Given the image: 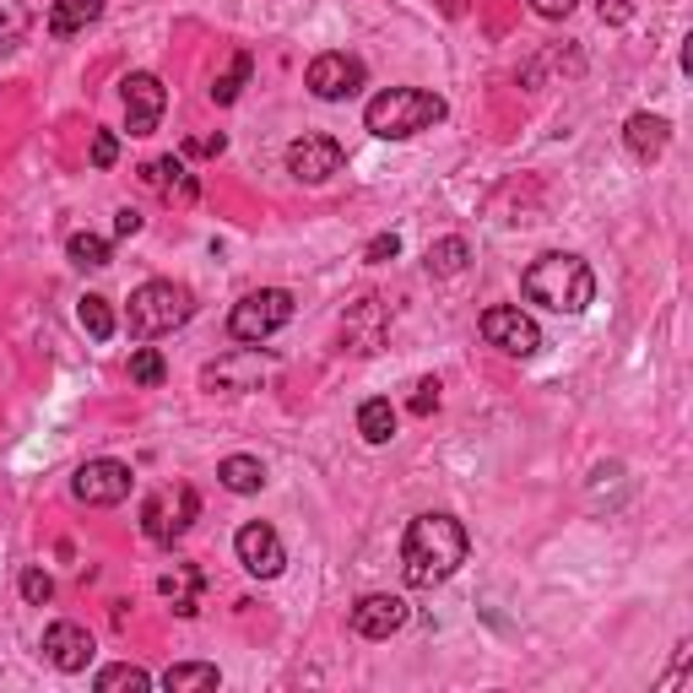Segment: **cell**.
<instances>
[{"label": "cell", "mask_w": 693, "mask_h": 693, "mask_svg": "<svg viewBox=\"0 0 693 693\" xmlns=\"http://www.w3.org/2000/svg\"><path fill=\"white\" fill-rule=\"evenodd\" d=\"M130 379H136V385H147V390H152V385H164V379H168L164 353H158V347H136V353H130Z\"/></svg>", "instance_id": "obj_28"}, {"label": "cell", "mask_w": 693, "mask_h": 693, "mask_svg": "<svg viewBox=\"0 0 693 693\" xmlns=\"http://www.w3.org/2000/svg\"><path fill=\"white\" fill-rule=\"evenodd\" d=\"M461 6H466V0H445V11H449V17H461Z\"/></svg>", "instance_id": "obj_38"}, {"label": "cell", "mask_w": 693, "mask_h": 693, "mask_svg": "<svg viewBox=\"0 0 693 693\" xmlns=\"http://www.w3.org/2000/svg\"><path fill=\"white\" fill-rule=\"evenodd\" d=\"M115 158H120V136H115V130H98V136H92V168H115Z\"/></svg>", "instance_id": "obj_34"}, {"label": "cell", "mask_w": 693, "mask_h": 693, "mask_svg": "<svg viewBox=\"0 0 693 693\" xmlns=\"http://www.w3.org/2000/svg\"><path fill=\"white\" fill-rule=\"evenodd\" d=\"M217 683H222V672H217L211 661H179V666L164 672L168 693H201V689H217Z\"/></svg>", "instance_id": "obj_22"}, {"label": "cell", "mask_w": 693, "mask_h": 693, "mask_svg": "<svg viewBox=\"0 0 693 693\" xmlns=\"http://www.w3.org/2000/svg\"><path fill=\"white\" fill-rule=\"evenodd\" d=\"M77 320H82V330L92 341H109V336H115V309H109L103 293H87L82 304H77Z\"/></svg>", "instance_id": "obj_26"}, {"label": "cell", "mask_w": 693, "mask_h": 693, "mask_svg": "<svg viewBox=\"0 0 693 693\" xmlns=\"http://www.w3.org/2000/svg\"><path fill=\"white\" fill-rule=\"evenodd\" d=\"M596 11H602V22H612V28H623V22L634 17V6H628V0H596Z\"/></svg>", "instance_id": "obj_37"}, {"label": "cell", "mask_w": 693, "mask_h": 693, "mask_svg": "<svg viewBox=\"0 0 693 693\" xmlns=\"http://www.w3.org/2000/svg\"><path fill=\"white\" fill-rule=\"evenodd\" d=\"M43 655H49V666H55V672H87V666H92V655H98V645H92V634H87L82 623L60 617V623H49V628H43Z\"/></svg>", "instance_id": "obj_14"}, {"label": "cell", "mask_w": 693, "mask_h": 693, "mask_svg": "<svg viewBox=\"0 0 693 693\" xmlns=\"http://www.w3.org/2000/svg\"><path fill=\"white\" fill-rule=\"evenodd\" d=\"M364 60L358 55H347V49H326V55H315L309 60V71H304V82L315 98H326V103H341V98H353L358 87H364Z\"/></svg>", "instance_id": "obj_10"}, {"label": "cell", "mask_w": 693, "mask_h": 693, "mask_svg": "<svg viewBox=\"0 0 693 693\" xmlns=\"http://www.w3.org/2000/svg\"><path fill=\"white\" fill-rule=\"evenodd\" d=\"M217 483L228 493H260L266 488V466H260L255 455H228V461L217 466Z\"/></svg>", "instance_id": "obj_21"}, {"label": "cell", "mask_w": 693, "mask_h": 693, "mask_svg": "<svg viewBox=\"0 0 693 693\" xmlns=\"http://www.w3.org/2000/svg\"><path fill=\"white\" fill-rule=\"evenodd\" d=\"M190 315H196V298H190V287H179V283H141L130 293V309H125L136 341L168 336V330L185 326Z\"/></svg>", "instance_id": "obj_4"}, {"label": "cell", "mask_w": 693, "mask_h": 693, "mask_svg": "<svg viewBox=\"0 0 693 693\" xmlns=\"http://www.w3.org/2000/svg\"><path fill=\"white\" fill-rule=\"evenodd\" d=\"M92 689H98V693H120V689L141 693V689H152V677H147L141 666H130V661H120V666H103V672L92 677Z\"/></svg>", "instance_id": "obj_27"}, {"label": "cell", "mask_w": 693, "mask_h": 693, "mask_svg": "<svg viewBox=\"0 0 693 693\" xmlns=\"http://www.w3.org/2000/svg\"><path fill=\"white\" fill-rule=\"evenodd\" d=\"M17 585H22V602H28V607H43V602L55 596V580H49L39 564H33V570H22V580H17Z\"/></svg>", "instance_id": "obj_31"}, {"label": "cell", "mask_w": 693, "mask_h": 693, "mask_svg": "<svg viewBox=\"0 0 693 693\" xmlns=\"http://www.w3.org/2000/svg\"><path fill=\"white\" fill-rule=\"evenodd\" d=\"M623 141H628V152L634 158H661L666 152V141H672V125L661 120V115H634V120L623 125Z\"/></svg>", "instance_id": "obj_18"}, {"label": "cell", "mask_w": 693, "mask_h": 693, "mask_svg": "<svg viewBox=\"0 0 693 693\" xmlns=\"http://www.w3.org/2000/svg\"><path fill=\"white\" fill-rule=\"evenodd\" d=\"M293 320V293L287 287H260V293H245L228 315V330L234 341H266Z\"/></svg>", "instance_id": "obj_5"}, {"label": "cell", "mask_w": 693, "mask_h": 693, "mask_svg": "<svg viewBox=\"0 0 693 693\" xmlns=\"http://www.w3.org/2000/svg\"><path fill=\"white\" fill-rule=\"evenodd\" d=\"M271 374H277V358H271V353L239 347V353H228V358H217V364L201 368V390H211V396H245V390H260Z\"/></svg>", "instance_id": "obj_6"}, {"label": "cell", "mask_w": 693, "mask_h": 693, "mask_svg": "<svg viewBox=\"0 0 693 693\" xmlns=\"http://www.w3.org/2000/svg\"><path fill=\"white\" fill-rule=\"evenodd\" d=\"M158 591H164L168 602H174V612H179V617H196V591H201V570H190V564H185V570L164 574V580H158Z\"/></svg>", "instance_id": "obj_24"}, {"label": "cell", "mask_w": 693, "mask_h": 693, "mask_svg": "<svg viewBox=\"0 0 693 693\" xmlns=\"http://www.w3.org/2000/svg\"><path fill=\"white\" fill-rule=\"evenodd\" d=\"M521 287H526L531 304H542L553 315H585L596 304V271L580 255H558V249L542 255V260H531Z\"/></svg>", "instance_id": "obj_2"}, {"label": "cell", "mask_w": 693, "mask_h": 693, "mask_svg": "<svg viewBox=\"0 0 693 693\" xmlns=\"http://www.w3.org/2000/svg\"><path fill=\"white\" fill-rule=\"evenodd\" d=\"M423 266H428V277H461V271L472 266V245H466L461 234L434 239V245H428V255H423Z\"/></svg>", "instance_id": "obj_20"}, {"label": "cell", "mask_w": 693, "mask_h": 693, "mask_svg": "<svg viewBox=\"0 0 693 693\" xmlns=\"http://www.w3.org/2000/svg\"><path fill=\"white\" fill-rule=\"evenodd\" d=\"M66 255H71L82 271H103V266L115 260V249H109L103 234H71V239H66Z\"/></svg>", "instance_id": "obj_25"}, {"label": "cell", "mask_w": 693, "mask_h": 693, "mask_svg": "<svg viewBox=\"0 0 693 693\" xmlns=\"http://www.w3.org/2000/svg\"><path fill=\"white\" fill-rule=\"evenodd\" d=\"M466 553H472L466 526L455 515H445V509H428L402 536V574H407L412 591H434V585H445L449 574L466 564Z\"/></svg>", "instance_id": "obj_1"}, {"label": "cell", "mask_w": 693, "mask_h": 693, "mask_svg": "<svg viewBox=\"0 0 693 693\" xmlns=\"http://www.w3.org/2000/svg\"><path fill=\"white\" fill-rule=\"evenodd\" d=\"M341 164H347V152H341L336 136H298V141L287 147V174L304 179V185H326V179H336Z\"/></svg>", "instance_id": "obj_12"}, {"label": "cell", "mask_w": 693, "mask_h": 693, "mask_svg": "<svg viewBox=\"0 0 693 693\" xmlns=\"http://www.w3.org/2000/svg\"><path fill=\"white\" fill-rule=\"evenodd\" d=\"M407 602H402V596H390V591H374V596H364V602H358V607H353V617H347V623H353V634H358V640H390V634H396V628H407Z\"/></svg>", "instance_id": "obj_15"}, {"label": "cell", "mask_w": 693, "mask_h": 693, "mask_svg": "<svg viewBox=\"0 0 693 693\" xmlns=\"http://www.w3.org/2000/svg\"><path fill=\"white\" fill-rule=\"evenodd\" d=\"M196 515H201V498H196V488H158L147 504H141V531L152 536V542H164V547H174L185 531L196 526Z\"/></svg>", "instance_id": "obj_7"}, {"label": "cell", "mask_w": 693, "mask_h": 693, "mask_svg": "<svg viewBox=\"0 0 693 693\" xmlns=\"http://www.w3.org/2000/svg\"><path fill=\"white\" fill-rule=\"evenodd\" d=\"M249 71H255V60L239 49V55H234V66H228V77H217V82H211V103H234V98H239V87L249 82Z\"/></svg>", "instance_id": "obj_29"}, {"label": "cell", "mask_w": 693, "mask_h": 693, "mask_svg": "<svg viewBox=\"0 0 693 693\" xmlns=\"http://www.w3.org/2000/svg\"><path fill=\"white\" fill-rule=\"evenodd\" d=\"M130 488H136V472H130L125 461H109V455L82 461V466H77V477H71V498H77V504H92V509L125 504Z\"/></svg>", "instance_id": "obj_8"}, {"label": "cell", "mask_w": 693, "mask_h": 693, "mask_svg": "<svg viewBox=\"0 0 693 693\" xmlns=\"http://www.w3.org/2000/svg\"><path fill=\"white\" fill-rule=\"evenodd\" d=\"M412 417H428V412H439V379H417L412 385Z\"/></svg>", "instance_id": "obj_32"}, {"label": "cell", "mask_w": 693, "mask_h": 693, "mask_svg": "<svg viewBox=\"0 0 693 693\" xmlns=\"http://www.w3.org/2000/svg\"><path fill=\"white\" fill-rule=\"evenodd\" d=\"M141 222H147V217H141L136 206H120V211H115V234H120V239H136V234H141Z\"/></svg>", "instance_id": "obj_35"}, {"label": "cell", "mask_w": 693, "mask_h": 693, "mask_svg": "<svg viewBox=\"0 0 693 693\" xmlns=\"http://www.w3.org/2000/svg\"><path fill=\"white\" fill-rule=\"evenodd\" d=\"M445 115L449 109H445L439 92H423V87H390V92L368 98L364 125H368V136H379V141H407V136L434 130Z\"/></svg>", "instance_id": "obj_3"}, {"label": "cell", "mask_w": 693, "mask_h": 693, "mask_svg": "<svg viewBox=\"0 0 693 693\" xmlns=\"http://www.w3.org/2000/svg\"><path fill=\"white\" fill-rule=\"evenodd\" d=\"M28 28H33L28 0H0V49H6V43H17Z\"/></svg>", "instance_id": "obj_30"}, {"label": "cell", "mask_w": 693, "mask_h": 693, "mask_svg": "<svg viewBox=\"0 0 693 693\" xmlns=\"http://www.w3.org/2000/svg\"><path fill=\"white\" fill-rule=\"evenodd\" d=\"M396 255H402V234H374L364 249L368 266H385V260H396Z\"/></svg>", "instance_id": "obj_33"}, {"label": "cell", "mask_w": 693, "mask_h": 693, "mask_svg": "<svg viewBox=\"0 0 693 693\" xmlns=\"http://www.w3.org/2000/svg\"><path fill=\"white\" fill-rule=\"evenodd\" d=\"M120 98H125V130H130V136H152L168 109L164 82H158L152 71H130L120 82Z\"/></svg>", "instance_id": "obj_11"}, {"label": "cell", "mask_w": 693, "mask_h": 693, "mask_svg": "<svg viewBox=\"0 0 693 693\" xmlns=\"http://www.w3.org/2000/svg\"><path fill=\"white\" fill-rule=\"evenodd\" d=\"M358 434H364L368 445H390L396 439V407L385 402V396H374L358 407Z\"/></svg>", "instance_id": "obj_23"}, {"label": "cell", "mask_w": 693, "mask_h": 693, "mask_svg": "<svg viewBox=\"0 0 693 693\" xmlns=\"http://www.w3.org/2000/svg\"><path fill=\"white\" fill-rule=\"evenodd\" d=\"M347 336H353V353H374V347H379V336H385L379 298H364L358 309H347Z\"/></svg>", "instance_id": "obj_19"}, {"label": "cell", "mask_w": 693, "mask_h": 693, "mask_svg": "<svg viewBox=\"0 0 693 693\" xmlns=\"http://www.w3.org/2000/svg\"><path fill=\"white\" fill-rule=\"evenodd\" d=\"M483 341L498 347V353H509V358L542 353V330H536V320H531L526 309H515V304H493V309H483Z\"/></svg>", "instance_id": "obj_9"}, {"label": "cell", "mask_w": 693, "mask_h": 693, "mask_svg": "<svg viewBox=\"0 0 693 693\" xmlns=\"http://www.w3.org/2000/svg\"><path fill=\"white\" fill-rule=\"evenodd\" d=\"M98 17H103V0H55L43 28H49L55 39H77V33H87Z\"/></svg>", "instance_id": "obj_17"}, {"label": "cell", "mask_w": 693, "mask_h": 693, "mask_svg": "<svg viewBox=\"0 0 693 693\" xmlns=\"http://www.w3.org/2000/svg\"><path fill=\"white\" fill-rule=\"evenodd\" d=\"M574 6H580V0H531V11H536V17H547V22H564Z\"/></svg>", "instance_id": "obj_36"}, {"label": "cell", "mask_w": 693, "mask_h": 693, "mask_svg": "<svg viewBox=\"0 0 693 693\" xmlns=\"http://www.w3.org/2000/svg\"><path fill=\"white\" fill-rule=\"evenodd\" d=\"M234 553H239V564H245L255 580H277V574L287 570L283 536L266 526V521H249V526H239V536H234Z\"/></svg>", "instance_id": "obj_13"}, {"label": "cell", "mask_w": 693, "mask_h": 693, "mask_svg": "<svg viewBox=\"0 0 693 693\" xmlns=\"http://www.w3.org/2000/svg\"><path fill=\"white\" fill-rule=\"evenodd\" d=\"M141 185L158 190L168 206H190L201 196V179L179 164V158H152V164H141Z\"/></svg>", "instance_id": "obj_16"}]
</instances>
